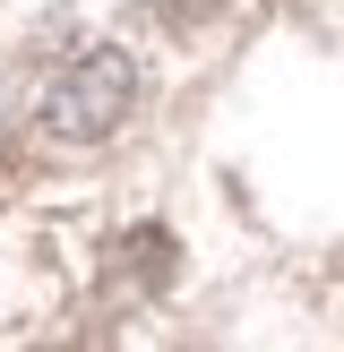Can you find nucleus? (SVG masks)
Returning a JSON list of instances; mask_svg holds the SVG:
<instances>
[{
	"instance_id": "nucleus-1",
	"label": "nucleus",
	"mask_w": 344,
	"mask_h": 352,
	"mask_svg": "<svg viewBox=\"0 0 344 352\" xmlns=\"http://www.w3.org/2000/svg\"><path fill=\"white\" fill-rule=\"evenodd\" d=\"M129 112H138V60L112 43H86L69 60H52L26 95L34 138H52V146H103Z\"/></svg>"
},
{
	"instance_id": "nucleus-2",
	"label": "nucleus",
	"mask_w": 344,
	"mask_h": 352,
	"mask_svg": "<svg viewBox=\"0 0 344 352\" xmlns=\"http://www.w3.org/2000/svg\"><path fill=\"white\" fill-rule=\"evenodd\" d=\"M155 17H164V26H206V17L224 9V0H147Z\"/></svg>"
}]
</instances>
